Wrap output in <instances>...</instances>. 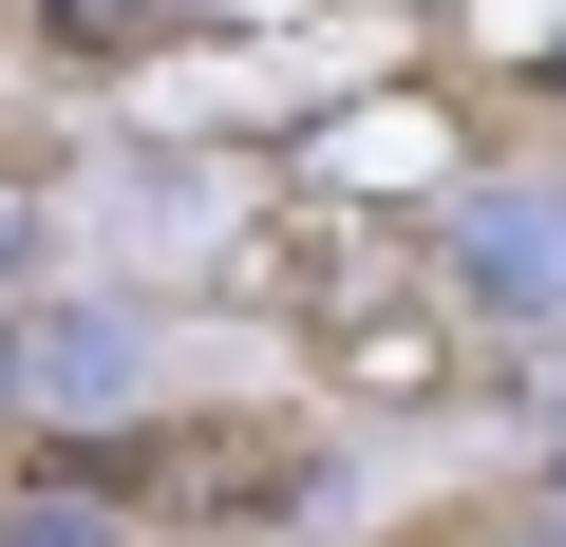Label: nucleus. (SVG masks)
Wrapping results in <instances>:
<instances>
[{"mask_svg": "<svg viewBox=\"0 0 566 547\" xmlns=\"http://www.w3.org/2000/svg\"><path fill=\"white\" fill-rule=\"evenodd\" d=\"M95 491L170 509V528H283V509H322V491H340V453H322L303 415H170V434H114Z\"/></svg>", "mask_w": 566, "mask_h": 547, "instance_id": "nucleus-1", "label": "nucleus"}, {"mask_svg": "<svg viewBox=\"0 0 566 547\" xmlns=\"http://www.w3.org/2000/svg\"><path fill=\"white\" fill-rule=\"evenodd\" d=\"M453 303L472 322H566V189H472L453 208Z\"/></svg>", "mask_w": 566, "mask_h": 547, "instance_id": "nucleus-2", "label": "nucleus"}, {"mask_svg": "<svg viewBox=\"0 0 566 547\" xmlns=\"http://www.w3.org/2000/svg\"><path fill=\"white\" fill-rule=\"evenodd\" d=\"M151 378V322L133 303H20V397L39 415H114Z\"/></svg>", "mask_w": 566, "mask_h": 547, "instance_id": "nucleus-3", "label": "nucleus"}, {"mask_svg": "<svg viewBox=\"0 0 566 547\" xmlns=\"http://www.w3.org/2000/svg\"><path fill=\"white\" fill-rule=\"evenodd\" d=\"M39 20H57L76 57H133V39H170V0H39Z\"/></svg>", "mask_w": 566, "mask_h": 547, "instance_id": "nucleus-4", "label": "nucleus"}, {"mask_svg": "<svg viewBox=\"0 0 566 547\" xmlns=\"http://www.w3.org/2000/svg\"><path fill=\"white\" fill-rule=\"evenodd\" d=\"M0 547H114V509L95 491H39V509H0Z\"/></svg>", "mask_w": 566, "mask_h": 547, "instance_id": "nucleus-5", "label": "nucleus"}, {"mask_svg": "<svg viewBox=\"0 0 566 547\" xmlns=\"http://www.w3.org/2000/svg\"><path fill=\"white\" fill-rule=\"evenodd\" d=\"M20 264H39V189L0 170V284H20Z\"/></svg>", "mask_w": 566, "mask_h": 547, "instance_id": "nucleus-6", "label": "nucleus"}, {"mask_svg": "<svg viewBox=\"0 0 566 547\" xmlns=\"http://www.w3.org/2000/svg\"><path fill=\"white\" fill-rule=\"evenodd\" d=\"M0 415H20V303H0Z\"/></svg>", "mask_w": 566, "mask_h": 547, "instance_id": "nucleus-7", "label": "nucleus"}]
</instances>
